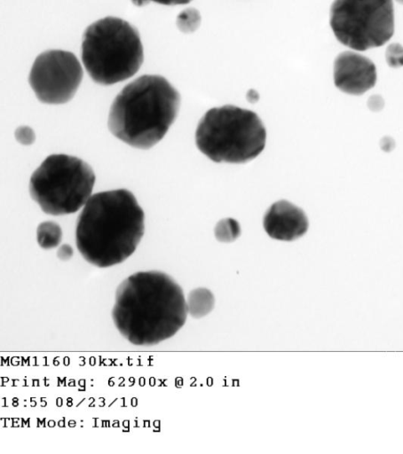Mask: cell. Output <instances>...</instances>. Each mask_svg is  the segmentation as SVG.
I'll return each instance as SVG.
<instances>
[{
    "label": "cell",
    "instance_id": "obj_1",
    "mask_svg": "<svg viewBox=\"0 0 403 454\" xmlns=\"http://www.w3.org/2000/svg\"><path fill=\"white\" fill-rule=\"evenodd\" d=\"M182 288L158 270L139 271L117 287L112 319L119 333L137 346H153L175 335L187 317Z\"/></svg>",
    "mask_w": 403,
    "mask_h": 454
},
{
    "label": "cell",
    "instance_id": "obj_2",
    "mask_svg": "<svg viewBox=\"0 0 403 454\" xmlns=\"http://www.w3.org/2000/svg\"><path fill=\"white\" fill-rule=\"evenodd\" d=\"M144 220V211L131 192L117 189L95 193L77 217V249L88 262L99 268L121 263L141 240Z\"/></svg>",
    "mask_w": 403,
    "mask_h": 454
},
{
    "label": "cell",
    "instance_id": "obj_3",
    "mask_svg": "<svg viewBox=\"0 0 403 454\" xmlns=\"http://www.w3.org/2000/svg\"><path fill=\"white\" fill-rule=\"evenodd\" d=\"M179 106L178 91L163 76L144 74L124 86L114 99L108 129L125 144L149 149L163 138Z\"/></svg>",
    "mask_w": 403,
    "mask_h": 454
},
{
    "label": "cell",
    "instance_id": "obj_4",
    "mask_svg": "<svg viewBox=\"0 0 403 454\" xmlns=\"http://www.w3.org/2000/svg\"><path fill=\"white\" fill-rule=\"evenodd\" d=\"M82 61L101 85H112L133 76L144 60L138 29L117 17H105L91 24L82 42Z\"/></svg>",
    "mask_w": 403,
    "mask_h": 454
},
{
    "label": "cell",
    "instance_id": "obj_5",
    "mask_svg": "<svg viewBox=\"0 0 403 454\" xmlns=\"http://www.w3.org/2000/svg\"><path fill=\"white\" fill-rule=\"evenodd\" d=\"M265 141L257 114L231 105L207 111L195 131L197 148L215 162L249 161L262 153Z\"/></svg>",
    "mask_w": 403,
    "mask_h": 454
},
{
    "label": "cell",
    "instance_id": "obj_6",
    "mask_svg": "<svg viewBox=\"0 0 403 454\" xmlns=\"http://www.w3.org/2000/svg\"><path fill=\"white\" fill-rule=\"evenodd\" d=\"M95 174L80 158L59 153L49 155L31 175V198L48 215L76 212L90 199Z\"/></svg>",
    "mask_w": 403,
    "mask_h": 454
},
{
    "label": "cell",
    "instance_id": "obj_7",
    "mask_svg": "<svg viewBox=\"0 0 403 454\" xmlns=\"http://www.w3.org/2000/svg\"><path fill=\"white\" fill-rule=\"evenodd\" d=\"M329 23L336 39L351 49L380 47L394 33L392 0H334Z\"/></svg>",
    "mask_w": 403,
    "mask_h": 454
},
{
    "label": "cell",
    "instance_id": "obj_8",
    "mask_svg": "<svg viewBox=\"0 0 403 454\" xmlns=\"http://www.w3.org/2000/svg\"><path fill=\"white\" fill-rule=\"evenodd\" d=\"M83 75V67L74 53L50 50L35 59L28 82L39 101L59 105L75 96Z\"/></svg>",
    "mask_w": 403,
    "mask_h": 454
},
{
    "label": "cell",
    "instance_id": "obj_9",
    "mask_svg": "<svg viewBox=\"0 0 403 454\" xmlns=\"http://www.w3.org/2000/svg\"><path fill=\"white\" fill-rule=\"evenodd\" d=\"M376 82V67L364 55L344 51L334 62V83L341 91L350 95H362Z\"/></svg>",
    "mask_w": 403,
    "mask_h": 454
},
{
    "label": "cell",
    "instance_id": "obj_10",
    "mask_svg": "<svg viewBox=\"0 0 403 454\" xmlns=\"http://www.w3.org/2000/svg\"><path fill=\"white\" fill-rule=\"evenodd\" d=\"M264 229L273 239L293 241L308 230V219L298 207L287 200L273 203L264 216Z\"/></svg>",
    "mask_w": 403,
    "mask_h": 454
},
{
    "label": "cell",
    "instance_id": "obj_11",
    "mask_svg": "<svg viewBox=\"0 0 403 454\" xmlns=\"http://www.w3.org/2000/svg\"><path fill=\"white\" fill-rule=\"evenodd\" d=\"M187 313L199 319L210 313L215 306L212 292L204 287L192 290L186 298Z\"/></svg>",
    "mask_w": 403,
    "mask_h": 454
},
{
    "label": "cell",
    "instance_id": "obj_12",
    "mask_svg": "<svg viewBox=\"0 0 403 454\" xmlns=\"http://www.w3.org/2000/svg\"><path fill=\"white\" fill-rule=\"evenodd\" d=\"M62 239L60 226L52 221L41 223L36 230V239L40 247L51 249L58 247Z\"/></svg>",
    "mask_w": 403,
    "mask_h": 454
},
{
    "label": "cell",
    "instance_id": "obj_13",
    "mask_svg": "<svg viewBox=\"0 0 403 454\" xmlns=\"http://www.w3.org/2000/svg\"><path fill=\"white\" fill-rule=\"evenodd\" d=\"M241 235V226L233 218H225L219 221L215 227L216 239L223 243H231Z\"/></svg>",
    "mask_w": 403,
    "mask_h": 454
},
{
    "label": "cell",
    "instance_id": "obj_14",
    "mask_svg": "<svg viewBox=\"0 0 403 454\" xmlns=\"http://www.w3.org/2000/svg\"><path fill=\"white\" fill-rule=\"evenodd\" d=\"M201 15L194 8L182 11L177 17L176 24L178 29L186 34L194 32L200 26Z\"/></svg>",
    "mask_w": 403,
    "mask_h": 454
},
{
    "label": "cell",
    "instance_id": "obj_15",
    "mask_svg": "<svg viewBox=\"0 0 403 454\" xmlns=\"http://www.w3.org/2000/svg\"><path fill=\"white\" fill-rule=\"evenodd\" d=\"M385 59L392 68L403 67V46L399 43L389 44L385 51Z\"/></svg>",
    "mask_w": 403,
    "mask_h": 454
},
{
    "label": "cell",
    "instance_id": "obj_16",
    "mask_svg": "<svg viewBox=\"0 0 403 454\" xmlns=\"http://www.w3.org/2000/svg\"><path fill=\"white\" fill-rule=\"evenodd\" d=\"M16 140L23 145H30L35 142L36 135L28 126H20L14 132Z\"/></svg>",
    "mask_w": 403,
    "mask_h": 454
},
{
    "label": "cell",
    "instance_id": "obj_17",
    "mask_svg": "<svg viewBox=\"0 0 403 454\" xmlns=\"http://www.w3.org/2000/svg\"><path fill=\"white\" fill-rule=\"evenodd\" d=\"M192 0H131L132 4L136 6L142 7L148 4L150 2H154L163 5H177L186 4Z\"/></svg>",
    "mask_w": 403,
    "mask_h": 454
},
{
    "label": "cell",
    "instance_id": "obj_18",
    "mask_svg": "<svg viewBox=\"0 0 403 454\" xmlns=\"http://www.w3.org/2000/svg\"><path fill=\"white\" fill-rule=\"evenodd\" d=\"M384 101L380 95H373L367 100V106L373 112H379L383 108Z\"/></svg>",
    "mask_w": 403,
    "mask_h": 454
},
{
    "label": "cell",
    "instance_id": "obj_19",
    "mask_svg": "<svg viewBox=\"0 0 403 454\" xmlns=\"http://www.w3.org/2000/svg\"><path fill=\"white\" fill-rule=\"evenodd\" d=\"M74 254V250L71 246L63 244L57 251V256L61 261L69 260Z\"/></svg>",
    "mask_w": 403,
    "mask_h": 454
},
{
    "label": "cell",
    "instance_id": "obj_20",
    "mask_svg": "<svg viewBox=\"0 0 403 454\" xmlns=\"http://www.w3.org/2000/svg\"><path fill=\"white\" fill-rule=\"evenodd\" d=\"M380 145L381 149L388 153L394 148L395 142L391 137H384L383 138H382Z\"/></svg>",
    "mask_w": 403,
    "mask_h": 454
},
{
    "label": "cell",
    "instance_id": "obj_21",
    "mask_svg": "<svg viewBox=\"0 0 403 454\" xmlns=\"http://www.w3.org/2000/svg\"><path fill=\"white\" fill-rule=\"evenodd\" d=\"M247 100L250 103H256L259 99V94L255 90H249L247 93Z\"/></svg>",
    "mask_w": 403,
    "mask_h": 454
},
{
    "label": "cell",
    "instance_id": "obj_22",
    "mask_svg": "<svg viewBox=\"0 0 403 454\" xmlns=\"http://www.w3.org/2000/svg\"><path fill=\"white\" fill-rule=\"evenodd\" d=\"M397 3L403 4V0H395Z\"/></svg>",
    "mask_w": 403,
    "mask_h": 454
}]
</instances>
